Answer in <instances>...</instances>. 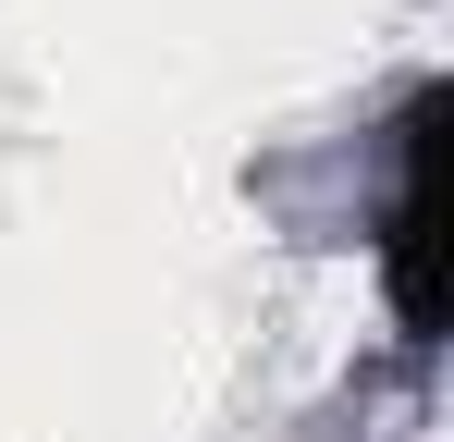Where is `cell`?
<instances>
[{
    "label": "cell",
    "mask_w": 454,
    "mask_h": 442,
    "mask_svg": "<svg viewBox=\"0 0 454 442\" xmlns=\"http://www.w3.org/2000/svg\"><path fill=\"white\" fill-rule=\"evenodd\" d=\"M430 160H442V86H418L405 99V123H393V221H380V271H393V320H405V344H430Z\"/></svg>",
    "instance_id": "cell-1"
}]
</instances>
